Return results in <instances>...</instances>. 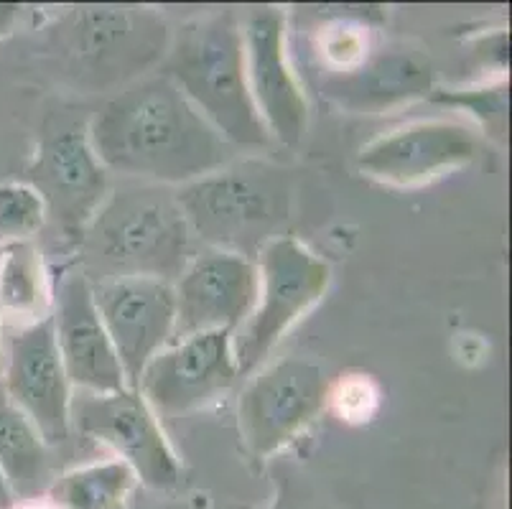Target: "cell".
<instances>
[{
	"label": "cell",
	"instance_id": "20",
	"mask_svg": "<svg viewBox=\"0 0 512 509\" xmlns=\"http://www.w3.org/2000/svg\"><path fill=\"white\" fill-rule=\"evenodd\" d=\"M46 443L26 415L8 400L0 385V469L8 476L18 502L39 499L46 484Z\"/></svg>",
	"mask_w": 512,
	"mask_h": 509
},
{
	"label": "cell",
	"instance_id": "10",
	"mask_svg": "<svg viewBox=\"0 0 512 509\" xmlns=\"http://www.w3.org/2000/svg\"><path fill=\"white\" fill-rule=\"evenodd\" d=\"M0 385L8 400L34 423L46 446L72 436L74 387L59 357L51 314L3 334Z\"/></svg>",
	"mask_w": 512,
	"mask_h": 509
},
{
	"label": "cell",
	"instance_id": "25",
	"mask_svg": "<svg viewBox=\"0 0 512 509\" xmlns=\"http://www.w3.org/2000/svg\"><path fill=\"white\" fill-rule=\"evenodd\" d=\"M23 18V8L16 3H0V41L8 39L13 31H18Z\"/></svg>",
	"mask_w": 512,
	"mask_h": 509
},
{
	"label": "cell",
	"instance_id": "15",
	"mask_svg": "<svg viewBox=\"0 0 512 509\" xmlns=\"http://www.w3.org/2000/svg\"><path fill=\"white\" fill-rule=\"evenodd\" d=\"M92 293L125 385L136 390L146 364L174 342V286L158 278H113L92 283Z\"/></svg>",
	"mask_w": 512,
	"mask_h": 509
},
{
	"label": "cell",
	"instance_id": "7",
	"mask_svg": "<svg viewBox=\"0 0 512 509\" xmlns=\"http://www.w3.org/2000/svg\"><path fill=\"white\" fill-rule=\"evenodd\" d=\"M255 268L258 298L245 324L232 334L240 377L263 367L283 336L324 298L332 280L329 265L291 235L268 242L258 252Z\"/></svg>",
	"mask_w": 512,
	"mask_h": 509
},
{
	"label": "cell",
	"instance_id": "19",
	"mask_svg": "<svg viewBox=\"0 0 512 509\" xmlns=\"http://www.w3.org/2000/svg\"><path fill=\"white\" fill-rule=\"evenodd\" d=\"M49 314L51 278L39 245H6L0 258V321L23 326Z\"/></svg>",
	"mask_w": 512,
	"mask_h": 509
},
{
	"label": "cell",
	"instance_id": "11",
	"mask_svg": "<svg viewBox=\"0 0 512 509\" xmlns=\"http://www.w3.org/2000/svg\"><path fill=\"white\" fill-rule=\"evenodd\" d=\"M245 72L258 118L271 143L299 148L309 128V102L288 56V18L276 6H253L242 16Z\"/></svg>",
	"mask_w": 512,
	"mask_h": 509
},
{
	"label": "cell",
	"instance_id": "17",
	"mask_svg": "<svg viewBox=\"0 0 512 509\" xmlns=\"http://www.w3.org/2000/svg\"><path fill=\"white\" fill-rule=\"evenodd\" d=\"M434 87L428 56L403 44L375 46L352 72L321 79V95L347 112H385L426 97Z\"/></svg>",
	"mask_w": 512,
	"mask_h": 509
},
{
	"label": "cell",
	"instance_id": "5",
	"mask_svg": "<svg viewBox=\"0 0 512 509\" xmlns=\"http://www.w3.org/2000/svg\"><path fill=\"white\" fill-rule=\"evenodd\" d=\"M192 237L204 247L255 260L283 235L291 217L293 184L283 166L263 158H232L202 179L174 189Z\"/></svg>",
	"mask_w": 512,
	"mask_h": 509
},
{
	"label": "cell",
	"instance_id": "3",
	"mask_svg": "<svg viewBox=\"0 0 512 509\" xmlns=\"http://www.w3.org/2000/svg\"><path fill=\"white\" fill-rule=\"evenodd\" d=\"M169 39L164 16L151 8L72 6L44 28L41 51L62 87L113 95L156 72Z\"/></svg>",
	"mask_w": 512,
	"mask_h": 509
},
{
	"label": "cell",
	"instance_id": "28",
	"mask_svg": "<svg viewBox=\"0 0 512 509\" xmlns=\"http://www.w3.org/2000/svg\"><path fill=\"white\" fill-rule=\"evenodd\" d=\"M0 342H3V321H0ZM0 362H3V344H0Z\"/></svg>",
	"mask_w": 512,
	"mask_h": 509
},
{
	"label": "cell",
	"instance_id": "6",
	"mask_svg": "<svg viewBox=\"0 0 512 509\" xmlns=\"http://www.w3.org/2000/svg\"><path fill=\"white\" fill-rule=\"evenodd\" d=\"M87 123L90 115H77L69 107L49 112L26 166V184L44 199L46 227L62 250H77L87 224L113 189L107 168L92 151Z\"/></svg>",
	"mask_w": 512,
	"mask_h": 509
},
{
	"label": "cell",
	"instance_id": "13",
	"mask_svg": "<svg viewBox=\"0 0 512 509\" xmlns=\"http://www.w3.org/2000/svg\"><path fill=\"white\" fill-rule=\"evenodd\" d=\"M479 156L474 128L431 118L377 135L357 153L360 174L388 186H423L469 166Z\"/></svg>",
	"mask_w": 512,
	"mask_h": 509
},
{
	"label": "cell",
	"instance_id": "8",
	"mask_svg": "<svg viewBox=\"0 0 512 509\" xmlns=\"http://www.w3.org/2000/svg\"><path fill=\"white\" fill-rule=\"evenodd\" d=\"M329 380L311 359L286 357L253 372L237 400V431L253 459L265 461L293 443L324 413Z\"/></svg>",
	"mask_w": 512,
	"mask_h": 509
},
{
	"label": "cell",
	"instance_id": "14",
	"mask_svg": "<svg viewBox=\"0 0 512 509\" xmlns=\"http://www.w3.org/2000/svg\"><path fill=\"white\" fill-rule=\"evenodd\" d=\"M174 286L176 324L174 342L207 331L235 334L250 316L258 298V268L255 260L235 252H194Z\"/></svg>",
	"mask_w": 512,
	"mask_h": 509
},
{
	"label": "cell",
	"instance_id": "18",
	"mask_svg": "<svg viewBox=\"0 0 512 509\" xmlns=\"http://www.w3.org/2000/svg\"><path fill=\"white\" fill-rule=\"evenodd\" d=\"M314 51L324 77L352 72L375 49V28L385 23L383 8H314Z\"/></svg>",
	"mask_w": 512,
	"mask_h": 509
},
{
	"label": "cell",
	"instance_id": "16",
	"mask_svg": "<svg viewBox=\"0 0 512 509\" xmlns=\"http://www.w3.org/2000/svg\"><path fill=\"white\" fill-rule=\"evenodd\" d=\"M51 324L74 390L102 395L128 387L113 342L97 314L90 278L79 268H64L57 286H51Z\"/></svg>",
	"mask_w": 512,
	"mask_h": 509
},
{
	"label": "cell",
	"instance_id": "12",
	"mask_svg": "<svg viewBox=\"0 0 512 509\" xmlns=\"http://www.w3.org/2000/svg\"><path fill=\"white\" fill-rule=\"evenodd\" d=\"M237 377L232 331H207L161 349L141 372L136 390L158 418H181L232 390Z\"/></svg>",
	"mask_w": 512,
	"mask_h": 509
},
{
	"label": "cell",
	"instance_id": "22",
	"mask_svg": "<svg viewBox=\"0 0 512 509\" xmlns=\"http://www.w3.org/2000/svg\"><path fill=\"white\" fill-rule=\"evenodd\" d=\"M46 230V207L26 181L0 184V245L34 242Z\"/></svg>",
	"mask_w": 512,
	"mask_h": 509
},
{
	"label": "cell",
	"instance_id": "1",
	"mask_svg": "<svg viewBox=\"0 0 512 509\" xmlns=\"http://www.w3.org/2000/svg\"><path fill=\"white\" fill-rule=\"evenodd\" d=\"M87 130L107 174L125 181L179 189L235 158V148L158 69L107 95Z\"/></svg>",
	"mask_w": 512,
	"mask_h": 509
},
{
	"label": "cell",
	"instance_id": "2",
	"mask_svg": "<svg viewBox=\"0 0 512 509\" xmlns=\"http://www.w3.org/2000/svg\"><path fill=\"white\" fill-rule=\"evenodd\" d=\"M192 230L174 189L143 181L113 184L77 247V268L102 283L158 278L174 283L192 250Z\"/></svg>",
	"mask_w": 512,
	"mask_h": 509
},
{
	"label": "cell",
	"instance_id": "29",
	"mask_svg": "<svg viewBox=\"0 0 512 509\" xmlns=\"http://www.w3.org/2000/svg\"><path fill=\"white\" fill-rule=\"evenodd\" d=\"M0 258H3V245H0Z\"/></svg>",
	"mask_w": 512,
	"mask_h": 509
},
{
	"label": "cell",
	"instance_id": "9",
	"mask_svg": "<svg viewBox=\"0 0 512 509\" xmlns=\"http://www.w3.org/2000/svg\"><path fill=\"white\" fill-rule=\"evenodd\" d=\"M72 431L110 448L138 476V484L171 492L181 484V461L171 448L158 415L141 392H79L72 395Z\"/></svg>",
	"mask_w": 512,
	"mask_h": 509
},
{
	"label": "cell",
	"instance_id": "21",
	"mask_svg": "<svg viewBox=\"0 0 512 509\" xmlns=\"http://www.w3.org/2000/svg\"><path fill=\"white\" fill-rule=\"evenodd\" d=\"M138 476L125 461L107 459L77 466L46 487V499L62 509H128Z\"/></svg>",
	"mask_w": 512,
	"mask_h": 509
},
{
	"label": "cell",
	"instance_id": "23",
	"mask_svg": "<svg viewBox=\"0 0 512 509\" xmlns=\"http://www.w3.org/2000/svg\"><path fill=\"white\" fill-rule=\"evenodd\" d=\"M436 102L444 105L464 107L472 112L484 133L495 135V138H505L507 128V82L500 79L497 84H487V87H469V90H441L434 95Z\"/></svg>",
	"mask_w": 512,
	"mask_h": 509
},
{
	"label": "cell",
	"instance_id": "26",
	"mask_svg": "<svg viewBox=\"0 0 512 509\" xmlns=\"http://www.w3.org/2000/svg\"><path fill=\"white\" fill-rule=\"evenodd\" d=\"M16 504H18L16 492H13L8 476L3 474V469H0V509H16Z\"/></svg>",
	"mask_w": 512,
	"mask_h": 509
},
{
	"label": "cell",
	"instance_id": "27",
	"mask_svg": "<svg viewBox=\"0 0 512 509\" xmlns=\"http://www.w3.org/2000/svg\"><path fill=\"white\" fill-rule=\"evenodd\" d=\"M16 509H62V507L44 497V499H29V502H18Z\"/></svg>",
	"mask_w": 512,
	"mask_h": 509
},
{
	"label": "cell",
	"instance_id": "24",
	"mask_svg": "<svg viewBox=\"0 0 512 509\" xmlns=\"http://www.w3.org/2000/svg\"><path fill=\"white\" fill-rule=\"evenodd\" d=\"M380 392L367 375H349L337 387H329V403L347 423H365L375 415Z\"/></svg>",
	"mask_w": 512,
	"mask_h": 509
},
{
	"label": "cell",
	"instance_id": "4",
	"mask_svg": "<svg viewBox=\"0 0 512 509\" xmlns=\"http://www.w3.org/2000/svg\"><path fill=\"white\" fill-rule=\"evenodd\" d=\"M158 72L186 95L235 151L271 146L248 90L242 18L214 11L171 31Z\"/></svg>",
	"mask_w": 512,
	"mask_h": 509
}]
</instances>
